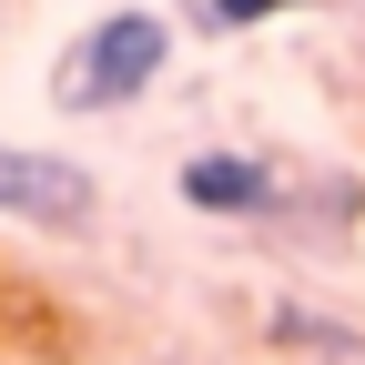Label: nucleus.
<instances>
[{
	"instance_id": "f03ea898",
	"label": "nucleus",
	"mask_w": 365,
	"mask_h": 365,
	"mask_svg": "<svg viewBox=\"0 0 365 365\" xmlns=\"http://www.w3.org/2000/svg\"><path fill=\"white\" fill-rule=\"evenodd\" d=\"M0 213L31 223V234H81L102 213V182H91L71 153H31V143H0Z\"/></svg>"
},
{
	"instance_id": "f257e3e1",
	"label": "nucleus",
	"mask_w": 365,
	"mask_h": 365,
	"mask_svg": "<svg viewBox=\"0 0 365 365\" xmlns=\"http://www.w3.org/2000/svg\"><path fill=\"white\" fill-rule=\"evenodd\" d=\"M163 71H173V21H163V11H102V21L61 51L51 102H61V112H132Z\"/></svg>"
},
{
	"instance_id": "7ed1b4c3",
	"label": "nucleus",
	"mask_w": 365,
	"mask_h": 365,
	"mask_svg": "<svg viewBox=\"0 0 365 365\" xmlns=\"http://www.w3.org/2000/svg\"><path fill=\"white\" fill-rule=\"evenodd\" d=\"M182 203H193V213H223V223H254V213L284 203V182H274L264 153H193V163H182Z\"/></svg>"
},
{
	"instance_id": "20e7f679",
	"label": "nucleus",
	"mask_w": 365,
	"mask_h": 365,
	"mask_svg": "<svg viewBox=\"0 0 365 365\" xmlns=\"http://www.w3.org/2000/svg\"><path fill=\"white\" fill-rule=\"evenodd\" d=\"M274 11H294V0H203L213 31H254V21H274Z\"/></svg>"
}]
</instances>
